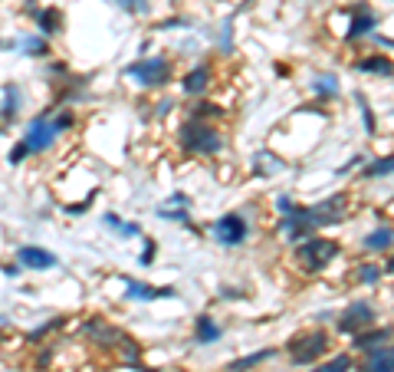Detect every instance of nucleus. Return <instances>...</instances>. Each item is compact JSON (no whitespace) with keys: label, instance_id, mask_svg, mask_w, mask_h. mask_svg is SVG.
I'll list each match as a JSON object with an SVG mask.
<instances>
[{"label":"nucleus","instance_id":"obj_1","mask_svg":"<svg viewBox=\"0 0 394 372\" xmlns=\"http://www.w3.org/2000/svg\"><path fill=\"white\" fill-rule=\"evenodd\" d=\"M76 125V116L69 109H43L40 116H33L23 129V145L30 149V155H43L56 145V139Z\"/></svg>","mask_w":394,"mask_h":372},{"label":"nucleus","instance_id":"obj_2","mask_svg":"<svg viewBox=\"0 0 394 372\" xmlns=\"http://www.w3.org/2000/svg\"><path fill=\"white\" fill-rule=\"evenodd\" d=\"M171 60L164 53L158 56H141V60H135V63L125 66V76L135 79L141 89H158V86H168L171 83Z\"/></svg>","mask_w":394,"mask_h":372},{"label":"nucleus","instance_id":"obj_3","mask_svg":"<svg viewBox=\"0 0 394 372\" xmlns=\"http://www.w3.org/2000/svg\"><path fill=\"white\" fill-rule=\"evenodd\" d=\"M178 139H181L184 152H191V155H217L220 149H224L220 132L213 129V125H207L204 119L184 122L181 132H178Z\"/></svg>","mask_w":394,"mask_h":372},{"label":"nucleus","instance_id":"obj_4","mask_svg":"<svg viewBox=\"0 0 394 372\" xmlns=\"http://www.w3.org/2000/svg\"><path fill=\"white\" fill-rule=\"evenodd\" d=\"M296 257H299V263H302V270L319 274V270H325V267L339 257V244L329 241V237H306V241L296 247Z\"/></svg>","mask_w":394,"mask_h":372},{"label":"nucleus","instance_id":"obj_5","mask_svg":"<svg viewBox=\"0 0 394 372\" xmlns=\"http://www.w3.org/2000/svg\"><path fill=\"white\" fill-rule=\"evenodd\" d=\"M325 350H329V333H322V329H312V333H306V336H299V340L289 343V356H293V362H299V366L316 362Z\"/></svg>","mask_w":394,"mask_h":372},{"label":"nucleus","instance_id":"obj_6","mask_svg":"<svg viewBox=\"0 0 394 372\" xmlns=\"http://www.w3.org/2000/svg\"><path fill=\"white\" fill-rule=\"evenodd\" d=\"M246 218L244 214H224V218L213 221V241L224 244V247H237L246 241Z\"/></svg>","mask_w":394,"mask_h":372},{"label":"nucleus","instance_id":"obj_7","mask_svg":"<svg viewBox=\"0 0 394 372\" xmlns=\"http://www.w3.org/2000/svg\"><path fill=\"white\" fill-rule=\"evenodd\" d=\"M13 257H17V263H20L23 270H36V274H43V270H53L56 263H59V257H56L53 251L40 247V244H20Z\"/></svg>","mask_w":394,"mask_h":372},{"label":"nucleus","instance_id":"obj_8","mask_svg":"<svg viewBox=\"0 0 394 372\" xmlns=\"http://www.w3.org/2000/svg\"><path fill=\"white\" fill-rule=\"evenodd\" d=\"M372 323H374V307L368 303V300H355L352 307L339 317V329H342V333H355V336H358V333H365Z\"/></svg>","mask_w":394,"mask_h":372},{"label":"nucleus","instance_id":"obj_9","mask_svg":"<svg viewBox=\"0 0 394 372\" xmlns=\"http://www.w3.org/2000/svg\"><path fill=\"white\" fill-rule=\"evenodd\" d=\"M20 106H23L20 83H3V89H0V125H13L17 116H20Z\"/></svg>","mask_w":394,"mask_h":372},{"label":"nucleus","instance_id":"obj_10","mask_svg":"<svg viewBox=\"0 0 394 372\" xmlns=\"http://www.w3.org/2000/svg\"><path fill=\"white\" fill-rule=\"evenodd\" d=\"M125 296L128 300H168V296H178L174 287H151V284H141V280H125Z\"/></svg>","mask_w":394,"mask_h":372},{"label":"nucleus","instance_id":"obj_11","mask_svg":"<svg viewBox=\"0 0 394 372\" xmlns=\"http://www.w3.org/2000/svg\"><path fill=\"white\" fill-rule=\"evenodd\" d=\"M374 23H378V17H374L372 7H368V4H355L352 23H349V40H358V36H365L368 30H374Z\"/></svg>","mask_w":394,"mask_h":372},{"label":"nucleus","instance_id":"obj_12","mask_svg":"<svg viewBox=\"0 0 394 372\" xmlns=\"http://www.w3.org/2000/svg\"><path fill=\"white\" fill-rule=\"evenodd\" d=\"M33 20H36V27L43 33V36H56V33L63 30V13H59V7H40V11H33Z\"/></svg>","mask_w":394,"mask_h":372},{"label":"nucleus","instance_id":"obj_13","mask_svg":"<svg viewBox=\"0 0 394 372\" xmlns=\"http://www.w3.org/2000/svg\"><path fill=\"white\" fill-rule=\"evenodd\" d=\"M362 372H394V346H381L365 356Z\"/></svg>","mask_w":394,"mask_h":372},{"label":"nucleus","instance_id":"obj_14","mask_svg":"<svg viewBox=\"0 0 394 372\" xmlns=\"http://www.w3.org/2000/svg\"><path fill=\"white\" fill-rule=\"evenodd\" d=\"M207 83H211V66L201 63L197 69H191V73L181 79V89L188 96H201L204 89H207Z\"/></svg>","mask_w":394,"mask_h":372},{"label":"nucleus","instance_id":"obj_15","mask_svg":"<svg viewBox=\"0 0 394 372\" xmlns=\"http://www.w3.org/2000/svg\"><path fill=\"white\" fill-rule=\"evenodd\" d=\"M388 340H391V329H372V333H358V336H355V350H365V352L381 350Z\"/></svg>","mask_w":394,"mask_h":372},{"label":"nucleus","instance_id":"obj_16","mask_svg":"<svg viewBox=\"0 0 394 372\" xmlns=\"http://www.w3.org/2000/svg\"><path fill=\"white\" fill-rule=\"evenodd\" d=\"M194 336H197V343H217L220 336H224V329L213 323V317H197V323H194Z\"/></svg>","mask_w":394,"mask_h":372},{"label":"nucleus","instance_id":"obj_17","mask_svg":"<svg viewBox=\"0 0 394 372\" xmlns=\"http://www.w3.org/2000/svg\"><path fill=\"white\" fill-rule=\"evenodd\" d=\"M20 53L30 56V60H40V56L50 53V40H46L43 33H30V36L20 40Z\"/></svg>","mask_w":394,"mask_h":372},{"label":"nucleus","instance_id":"obj_18","mask_svg":"<svg viewBox=\"0 0 394 372\" xmlns=\"http://www.w3.org/2000/svg\"><path fill=\"white\" fill-rule=\"evenodd\" d=\"M365 247L368 251H391L394 247V228H374L368 237H365Z\"/></svg>","mask_w":394,"mask_h":372},{"label":"nucleus","instance_id":"obj_19","mask_svg":"<svg viewBox=\"0 0 394 372\" xmlns=\"http://www.w3.org/2000/svg\"><path fill=\"white\" fill-rule=\"evenodd\" d=\"M355 69H362V73H378V76H394V63L388 56H368V60H358Z\"/></svg>","mask_w":394,"mask_h":372},{"label":"nucleus","instance_id":"obj_20","mask_svg":"<svg viewBox=\"0 0 394 372\" xmlns=\"http://www.w3.org/2000/svg\"><path fill=\"white\" fill-rule=\"evenodd\" d=\"M276 356V350H263V352H253V356H244V359H234L227 366V372H246V369H256L260 362H267Z\"/></svg>","mask_w":394,"mask_h":372},{"label":"nucleus","instance_id":"obj_21","mask_svg":"<svg viewBox=\"0 0 394 372\" xmlns=\"http://www.w3.org/2000/svg\"><path fill=\"white\" fill-rule=\"evenodd\" d=\"M102 224H106V228H112V230H118L122 237H139V234H141V228L135 224V221H122L118 214H106V218H102Z\"/></svg>","mask_w":394,"mask_h":372},{"label":"nucleus","instance_id":"obj_22","mask_svg":"<svg viewBox=\"0 0 394 372\" xmlns=\"http://www.w3.org/2000/svg\"><path fill=\"white\" fill-rule=\"evenodd\" d=\"M59 326H66V317H53L50 323H43V326L30 329V333H27V343H40L43 336H50V333H53V329H59Z\"/></svg>","mask_w":394,"mask_h":372},{"label":"nucleus","instance_id":"obj_23","mask_svg":"<svg viewBox=\"0 0 394 372\" xmlns=\"http://www.w3.org/2000/svg\"><path fill=\"white\" fill-rule=\"evenodd\" d=\"M312 89H316L319 96H339V79L335 76H316Z\"/></svg>","mask_w":394,"mask_h":372},{"label":"nucleus","instance_id":"obj_24","mask_svg":"<svg viewBox=\"0 0 394 372\" xmlns=\"http://www.w3.org/2000/svg\"><path fill=\"white\" fill-rule=\"evenodd\" d=\"M384 175H394V155L378 158L374 165H368V178H384Z\"/></svg>","mask_w":394,"mask_h":372},{"label":"nucleus","instance_id":"obj_25","mask_svg":"<svg viewBox=\"0 0 394 372\" xmlns=\"http://www.w3.org/2000/svg\"><path fill=\"white\" fill-rule=\"evenodd\" d=\"M349 369H352V356H345V352H339V356H332V362L319 366L316 372H349Z\"/></svg>","mask_w":394,"mask_h":372},{"label":"nucleus","instance_id":"obj_26","mask_svg":"<svg viewBox=\"0 0 394 372\" xmlns=\"http://www.w3.org/2000/svg\"><path fill=\"white\" fill-rule=\"evenodd\" d=\"M158 218H164V221H181V224H191V218H188V211L184 208H158Z\"/></svg>","mask_w":394,"mask_h":372},{"label":"nucleus","instance_id":"obj_27","mask_svg":"<svg viewBox=\"0 0 394 372\" xmlns=\"http://www.w3.org/2000/svg\"><path fill=\"white\" fill-rule=\"evenodd\" d=\"M23 158H30V149H27V145H23V139H20V142L7 152V162H10V165H23Z\"/></svg>","mask_w":394,"mask_h":372},{"label":"nucleus","instance_id":"obj_28","mask_svg":"<svg viewBox=\"0 0 394 372\" xmlns=\"http://www.w3.org/2000/svg\"><path fill=\"white\" fill-rule=\"evenodd\" d=\"M358 277H362V284H374V280H381V267H374V263H365L362 270H358Z\"/></svg>","mask_w":394,"mask_h":372},{"label":"nucleus","instance_id":"obj_29","mask_svg":"<svg viewBox=\"0 0 394 372\" xmlns=\"http://www.w3.org/2000/svg\"><path fill=\"white\" fill-rule=\"evenodd\" d=\"M115 4L128 13H145L148 11V0H115Z\"/></svg>","mask_w":394,"mask_h":372},{"label":"nucleus","instance_id":"obj_30","mask_svg":"<svg viewBox=\"0 0 394 372\" xmlns=\"http://www.w3.org/2000/svg\"><path fill=\"white\" fill-rule=\"evenodd\" d=\"M151 261H155V241H151V237H145V251H141L139 263H141V267H151Z\"/></svg>","mask_w":394,"mask_h":372},{"label":"nucleus","instance_id":"obj_31","mask_svg":"<svg viewBox=\"0 0 394 372\" xmlns=\"http://www.w3.org/2000/svg\"><path fill=\"white\" fill-rule=\"evenodd\" d=\"M358 102H362V112H365V129H368V135H372V132H374V116H372V109H368L365 96H358Z\"/></svg>","mask_w":394,"mask_h":372},{"label":"nucleus","instance_id":"obj_32","mask_svg":"<svg viewBox=\"0 0 394 372\" xmlns=\"http://www.w3.org/2000/svg\"><path fill=\"white\" fill-rule=\"evenodd\" d=\"M0 270H3V274H7V277H20V270H23V267H20V263H3Z\"/></svg>","mask_w":394,"mask_h":372},{"label":"nucleus","instance_id":"obj_33","mask_svg":"<svg viewBox=\"0 0 394 372\" xmlns=\"http://www.w3.org/2000/svg\"><path fill=\"white\" fill-rule=\"evenodd\" d=\"M0 326H7V317H0Z\"/></svg>","mask_w":394,"mask_h":372},{"label":"nucleus","instance_id":"obj_34","mask_svg":"<svg viewBox=\"0 0 394 372\" xmlns=\"http://www.w3.org/2000/svg\"><path fill=\"white\" fill-rule=\"evenodd\" d=\"M388 270H391V274H394V261H391V263H388Z\"/></svg>","mask_w":394,"mask_h":372}]
</instances>
